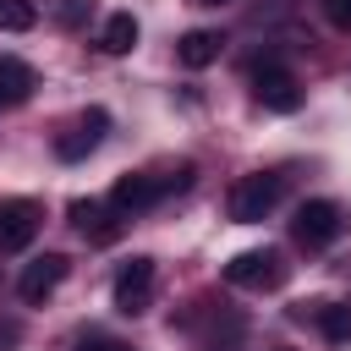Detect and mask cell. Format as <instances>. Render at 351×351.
Segmentation results:
<instances>
[{
    "label": "cell",
    "mask_w": 351,
    "mask_h": 351,
    "mask_svg": "<svg viewBox=\"0 0 351 351\" xmlns=\"http://www.w3.org/2000/svg\"><path fill=\"white\" fill-rule=\"evenodd\" d=\"M324 5V16H329V27H340V33H351V0H318Z\"/></svg>",
    "instance_id": "obj_17"
},
{
    "label": "cell",
    "mask_w": 351,
    "mask_h": 351,
    "mask_svg": "<svg viewBox=\"0 0 351 351\" xmlns=\"http://www.w3.org/2000/svg\"><path fill=\"white\" fill-rule=\"evenodd\" d=\"M340 230H346V214H340V203H329V197H307V203L296 208V219H291V236H296L307 252L329 247Z\"/></svg>",
    "instance_id": "obj_2"
},
{
    "label": "cell",
    "mask_w": 351,
    "mask_h": 351,
    "mask_svg": "<svg viewBox=\"0 0 351 351\" xmlns=\"http://www.w3.org/2000/svg\"><path fill=\"white\" fill-rule=\"evenodd\" d=\"M148 302H154V258H132L115 274V307L126 318H137V313H148Z\"/></svg>",
    "instance_id": "obj_6"
},
{
    "label": "cell",
    "mask_w": 351,
    "mask_h": 351,
    "mask_svg": "<svg viewBox=\"0 0 351 351\" xmlns=\"http://www.w3.org/2000/svg\"><path fill=\"white\" fill-rule=\"evenodd\" d=\"M225 280L241 285V291H274V285H285V258H280L274 247L236 252V258L225 263Z\"/></svg>",
    "instance_id": "obj_3"
},
{
    "label": "cell",
    "mask_w": 351,
    "mask_h": 351,
    "mask_svg": "<svg viewBox=\"0 0 351 351\" xmlns=\"http://www.w3.org/2000/svg\"><path fill=\"white\" fill-rule=\"evenodd\" d=\"M219 49H225V33H219V27H192V33H181L176 60H181L186 71H203V66L219 60Z\"/></svg>",
    "instance_id": "obj_8"
},
{
    "label": "cell",
    "mask_w": 351,
    "mask_h": 351,
    "mask_svg": "<svg viewBox=\"0 0 351 351\" xmlns=\"http://www.w3.org/2000/svg\"><path fill=\"white\" fill-rule=\"evenodd\" d=\"M165 197V181H148V176H121L110 186V208L115 214H137V208H154Z\"/></svg>",
    "instance_id": "obj_10"
},
{
    "label": "cell",
    "mask_w": 351,
    "mask_h": 351,
    "mask_svg": "<svg viewBox=\"0 0 351 351\" xmlns=\"http://www.w3.org/2000/svg\"><path fill=\"white\" fill-rule=\"evenodd\" d=\"M274 351H291V346H274Z\"/></svg>",
    "instance_id": "obj_20"
},
{
    "label": "cell",
    "mask_w": 351,
    "mask_h": 351,
    "mask_svg": "<svg viewBox=\"0 0 351 351\" xmlns=\"http://www.w3.org/2000/svg\"><path fill=\"white\" fill-rule=\"evenodd\" d=\"M88 11H93V0H60V5H55V22H60V27H82Z\"/></svg>",
    "instance_id": "obj_16"
},
{
    "label": "cell",
    "mask_w": 351,
    "mask_h": 351,
    "mask_svg": "<svg viewBox=\"0 0 351 351\" xmlns=\"http://www.w3.org/2000/svg\"><path fill=\"white\" fill-rule=\"evenodd\" d=\"M280 192H285V181L269 176V170L241 176V181L230 186V219H236V225H258V219H269L274 203H280Z\"/></svg>",
    "instance_id": "obj_1"
},
{
    "label": "cell",
    "mask_w": 351,
    "mask_h": 351,
    "mask_svg": "<svg viewBox=\"0 0 351 351\" xmlns=\"http://www.w3.org/2000/svg\"><path fill=\"white\" fill-rule=\"evenodd\" d=\"M252 99H258L263 110H274V115L302 110V88H296V77H291L285 66H258V71H252Z\"/></svg>",
    "instance_id": "obj_5"
},
{
    "label": "cell",
    "mask_w": 351,
    "mask_h": 351,
    "mask_svg": "<svg viewBox=\"0 0 351 351\" xmlns=\"http://www.w3.org/2000/svg\"><path fill=\"white\" fill-rule=\"evenodd\" d=\"M291 318H313L329 346L351 340V307H340V302H302V307H291Z\"/></svg>",
    "instance_id": "obj_11"
},
{
    "label": "cell",
    "mask_w": 351,
    "mask_h": 351,
    "mask_svg": "<svg viewBox=\"0 0 351 351\" xmlns=\"http://www.w3.org/2000/svg\"><path fill=\"white\" fill-rule=\"evenodd\" d=\"M104 126H110V115H104V110H88L77 132H66V137H55V154H60L66 165H71V159H88V154H93V148L104 143Z\"/></svg>",
    "instance_id": "obj_9"
},
{
    "label": "cell",
    "mask_w": 351,
    "mask_h": 351,
    "mask_svg": "<svg viewBox=\"0 0 351 351\" xmlns=\"http://www.w3.org/2000/svg\"><path fill=\"white\" fill-rule=\"evenodd\" d=\"M192 5H225V0H192Z\"/></svg>",
    "instance_id": "obj_19"
},
{
    "label": "cell",
    "mask_w": 351,
    "mask_h": 351,
    "mask_svg": "<svg viewBox=\"0 0 351 351\" xmlns=\"http://www.w3.org/2000/svg\"><path fill=\"white\" fill-rule=\"evenodd\" d=\"M132 44H137V16H132V11L104 16V27H99V49H104V55H132Z\"/></svg>",
    "instance_id": "obj_14"
},
{
    "label": "cell",
    "mask_w": 351,
    "mask_h": 351,
    "mask_svg": "<svg viewBox=\"0 0 351 351\" xmlns=\"http://www.w3.org/2000/svg\"><path fill=\"white\" fill-rule=\"evenodd\" d=\"M33 88H38L33 66H27L22 55H0V110H16Z\"/></svg>",
    "instance_id": "obj_12"
},
{
    "label": "cell",
    "mask_w": 351,
    "mask_h": 351,
    "mask_svg": "<svg viewBox=\"0 0 351 351\" xmlns=\"http://www.w3.org/2000/svg\"><path fill=\"white\" fill-rule=\"evenodd\" d=\"M93 351H121V346H115V340H99V346H93Z\"/></svg>",
    "instance_id": "obj_18"
},
{
    "label": "cell",
    "mask_w": 351,
    "mask_h": 351,
    "mask_svg": "<svg viewBox=\"0 0 351 351\" xmlns=\"http://www.w3.org/2000/svg\"><path fill=\"white\" fill-rule=\"evenodd\" d=\"M38 225H44V203L38 197H0V252L33 247Z\"/></svg>",
    "instance_id": "obj_4"
},
{
    "label": "cell",
    "mask_w": 351,
    "mask_h": 351,
    "mask_svg": "<svg viewBox=\"0 0 351 351\" xmlns=\"http://www.w3.org/2000/svg\"><path fill=\"white\" fill-rule=\"evenodd\" d=\"M66 269H71L66 252H44V258H33V263L16 274V296H22V302H44V296L66 280Z\"/></svg>",
    "instance_id": "obj_7"
},
{
    "label": "cell",
    "mask_w": 351,
    "mask_h": 351,
    "mask_svg": "<svg viewBox=\"0 0 351 351\" xmlns=\"http://www.w3.org/2000/svg\"><path fill=\"white\" fill-rule=\"evenodd\" d=\"M71 225L82 236H93V241H115L121 236V219H104V203H93V197H77L71 203Z\"/></svg>",
    "instance_id": "obj_13"
},
{
    "label": "cell",
    "mask_w": 351,
    "mask_h": 351,
    "mask_svg": "<svg viewBox=\"0 0 351 351\" xmlns=\"http://www.w3.org/2000/svg\"><path fill=\"white\" fill-rule=\"evenodd\" d=\"M38 27V5L33 0H0V33H27Z\"/></svg>",
    "instance_id": "obj_15"
}]
</instances>
